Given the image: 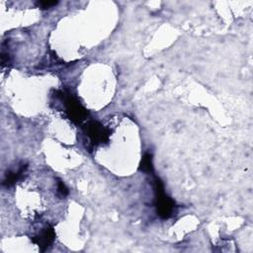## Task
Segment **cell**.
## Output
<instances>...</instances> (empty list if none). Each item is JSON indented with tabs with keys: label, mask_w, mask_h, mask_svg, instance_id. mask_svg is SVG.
Masks as SVG:
<instances>
[{
	"label": "cell",
	"mask_w": 253,
	"mask_h": 253,
	"mask_svg": "<svg viewBox=\"0 0 253 253\" xmlns=\"http://www.w3.org/2000/svg\"><path fill=\"white\" fill-rule=\"evenodd\" d=\"M55 232L51 225L45 224L36 235L32 236V241L39 246L41 251H44L54 240Z\"/></svg>",
	"instance_id": "4"
},
{
	"label": "cell",
	"mask_w": 253,
	"mask_h": 253,
	"mask_svg": "<svg viewBox=\"0 0 253 253\" xmlns=\"http://www.w3.org/2000/svg\"><path fill=\"white\" fill-rule=\"evenodd\" d=\"M153 188L155 193V207L157 214L163 219L169 218L174 211V201L165 194L163 183L156 176H154L153 179Z\"/></svg>",
	"instance_id": "1"
},
{
	"label": "cell",
	"mask_w": 253,
	"mask_h": 253,
	"mask_svg": "<svg viewBox=\"0 0 253 253\" xmlns=\"http://www.w3.org/2000/svg\"><path fill=\"white\" fill-rule=\"evenodd\" d=\"M85 131L90 141L94 145L107 142L110 137V130L96 121H91L86 124Z\"/></svg>",
	"instance_id": "3"
},
{
	"label": "cell",
	"mask_w": 253,
	"mask_h": 253,
	"mask_svg": "<svg viewBox=\"0 0 253 253\" xmlns=\"http://www.w3.org/2000/svg\"><path fill=\"white\" fill-rule=\"evenodd\" d=\"M58 96L63 100L65 113L73 123L80 124L87 118V110L79 103V101L74 96L65 93H59Z\"/></svg>",
	"instance_id": "2"
},
{
	"label": "cell",
	"mask_w": 253,
	"mask_h": 253,
	"mask_svg": "<svg viewBox=\"0 0 253 253\" xmlns=\"http://www.w3.org/2000/svg\"><path fill=\"white\" fill-rule=\"evenodd\" d=\"M27 168H28V164L22 163V164H20L17 167V169L8 171L7 174L5 175V179L3 181V185L6 186V187L13 186L21 178V176L26 172Z\"/></svg>",
	"instance_id": "5"
},
{
	"label": "cell",
	"mask_w": 253,
	"mask_h": 253,
	"mask_svg": "<svg viewBox=\"0 0 253 253\" xmlns=\"http://www.w3.org/2000/svg\"><path fill=\"white\" fill-rule=\"evenodd\" d=\"M139 170L144 172V173H148V174L153 173L152 155L150 153L147 152L142 156V159H141L140 164H139Z\"/></svg>",
	"instance_id": "6"
},
{
	"label": "cell",
	"mask_w": 253,
	"mask_h": 253,
	"mask_svg": "<svg viewBox=\"0 0 253 253\" xmlns=\"http://www.w3.org/2000/svg\"><path fill=\"white\" fill-rule=\"evenodd\" d=\"M57 193L60 197H65L68 195V189L67 187L63 184L62 181L58 180L57 181Z\"/></svg>",
	"instance_id": "7"
},
{
	"label": "cell",
	"mask_w": 253,
	"mask_h": 253,
	"mask_svg": "<svg viewBox=\"0 0 253 253\" xmlns=\"http://www.w3.org/2000/svg\"><path fill=\"white\" fill-rule=\"evenodd\" d=\"M57 3V1H38L36 4L41 9H48L52 6H55Z\"/></svg>",
	"instance_id": "8"
}]
</instances>
